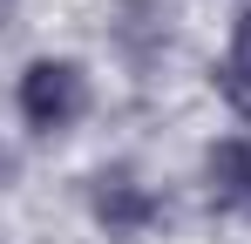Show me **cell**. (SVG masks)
I'll use <instances>...</instances> for the list:
<instances>
[{
    "label": "cell",
    "instance_id": "obj_1",
    "mask_svg": "<svg viewBox=\"0 0 251 244\" xmlns=\"http://www.w3.org/2000/svg\"><path fill=\"white\" fill-rule=\"evenodd\" d=\"M14 102H21V122H27L34 136H61V129H75V122L88 116V75H82V61H68V54H41V61H27Z\"/></svg>",
    "mask_w": 251,
    "mask_h": 244
},
{
    "label": "cell",
    "instance_id": "obj_2",
    "mask_svg": "<svg viewBox=\"0 0 251 244\" xmlns=\"http://www.w3.org/2000/svg\"><path fill=\"white\" fill-rule=\"evenodd\" d=\"M88 203H95V217H102L116 238H136V231H150V224H156V210H163V203L150 197V190H143L129 170H102Z\"/></svg>",
    "mask_w": 251,
    "mask_h": 244
},
{
    "label": "cell",
    "instance_id": "obj_3",
    "mask_svg": "<svg viewBox=\"0 0 251 244\" xmlns=\"http://www.w3.org/2000/svg\"><path fill=\"white\" fill-rule=\"evenodd\" d=\"M204 183H210V203H217V210L251 217V136H224V143H210Z\"/></svg>",
    "mask_w": 251,
    "mask_h": 244
},
{
    "label": "cell",
    "instance_id": "obj_4",
    "mask_svg": "<svg viewBox=\"0 0 251 244\" xmlns=\"http://www.w3.org/2000/svg\"><path fill=\"white\" fill-rule=\"evenodd\" d=\"M217 95L251 122V7L231 21V48H224V61H217Z\"/></svg>",
    "mask_w": 251,
    "mask_h": 244
}]
</instances>
